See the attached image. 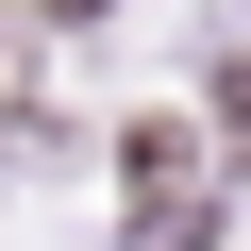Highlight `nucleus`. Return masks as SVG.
<instances>
[{
	"label": "nucleus",
	"instance_id": "3",
	"mask_svg": "<svg viewBox=\"0 0 251 251\" xmlns=\"http://www.w3.org/2000/svg\"><path fill=\"white\" fill-rule=\"evenodd\" d=\"M34 17H67V34H84V17H117V0H34Z\"/></svg>",
	"mask_w": 251,
	"mask_h": 251
},
{
	"label": "nucleus",
	"instance_id": "2",
	"mask_svg": "<svg viewBox=\"0 0 251 251\" xmlns=\"http://www.w3.org/2000/svg\"><path fill=\"white\" fill-rule=\"evenodd\" d=\"M218 134L251 151V50H218Z\"/></svg>",
	"mask_w": 251,
	"mask_h": 251
},
{
	"label": "nucleus",
	"instance_id": "1",
	"mask_svg": "<svg viewBox=\"0 0 251 251\" xmlns=\"http://www.w3.org/2000/svg\"><path fill=\"white\" fill-rule=\"evenodd\" d=\"M117 184H134V218H151V234H184V218H201V134H184V117H134Z\"/></svg>",
	"mask_w": 251,
	"mask_h": 251
}]
</instances>
